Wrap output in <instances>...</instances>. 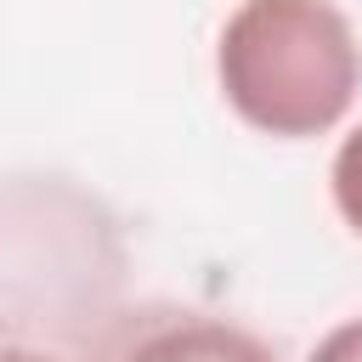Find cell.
I'll return each instance as SVG.
<instances>
[{
  "instance_id": "cell-5",
  "label": "cell",
  "mask_w": 362,
  "mask_h": 362,
  "mask_svg": "<svg viewBox=\"0 0 362 362\" xmlns=\"http://www.w3.org/2000/svg\"><path fill=\"white\" fill-rule=\"evenodd\" d=\"M0 362H57L45 351H23V345H0Z\"/></svg>"
},
{
  "instance_id": "cell-2",
  "label": "cell",
  "mask_w": 362,
  "mask_h": 362,
  "mask_svg": "<svg viewBox=\"0 0 362 362\" xmlns=\"http://www.w3.org/2000/svg\"><path fill=\"white\" fill-rule=\"evenodd\" d=\"M124 362H277V356L232 322L192 317V322H164V328L141 334L124 351Z\"/></svg>"
},
{
  "instance_id": "cell-4",
  "label": "cell",
  "mask_w": 362,
  "mask_h": 362,
  "mask_svg": "<svg viewBox=\"0 0 362 362\" xmlns=\"http://www.w3.org/2000/svg\"><path fill=\"white\" fill-rule=\"evenodd\" d=\"M311 362H362V317H351L334 334H322L317 351H311Z\"/></svg>"
},
{
  "instance_id": "cell-1",
  "label": "cell",
  "mask_w": 362,
  "mask_h": 362,
  "mask_svg": "<svg viewBox=\"0 0 362 362\" xmlns=\"http://www.w3.org/2000/svg\"><path fill=\"white\" fill-rule=\"evenodd\" d=\"M232 113L277 141L334 130L362 90V45L334 0H238L215 45Z\"/></svg>"
},
{
  "instance_id": "cell-3",
  "label": "cell",
  "mask_w": 362,
  "mask_h": 362,
  "mask_svg": "<svg viewBox=\"0 0 362 362\" xmlns=\"http://www.w3.org/2000/svg\"><path fill=\"white\" fill-rule=\"evenodd\" d=\"M328 192H334V209H339V221L362 238V124L339 141V153H334V170H328Z\"/></svg>"
}]
</instances>
